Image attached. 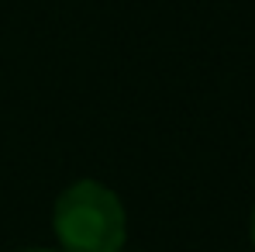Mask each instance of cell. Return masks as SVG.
Wrapping results in <instances>:
<instances>
[{
    "mask_svg": "<svg viewBox=\"0 0 255 252\" xmlns=\"http://www.w3.org/2000/svg\"><path fill=\"white\" fill-rule=\"evenodd\" d=\"M21 252H62V249H21Z\"/></svg>",
    "mask_w": 255,
    "mask_h": 252,
    "instance_id": "obj_3",
    "label": "cell"
},
{
    "mask_svg": "<svg viewBox=\"0 0 255 252\" xmlns=\"http://www.w3.org/2000/svg\"><path fill=\"white\" fill-rule=\"evenodd\" d=\"M52 232L62 252H121L128 239L125 204L100 180H76L52 208Z\"/></svg>",
    "mask_w": 255,
    "mask_h": 252,
    "instance_id": "obj_1",
    "label": "cell"
},
{
    "mask_svg": "<svg viewBox=\"0 0 255 252\" xmlns=\"http://www.w3.org/2000/svg\"><path fill=\"white\" fill-rule=\"evenodd\" d=\"M249 239H252V246H255V208H252V218H249Z\"/></svg>",
    "mask_w": 255,
    "mask_h": 252,
    "instance_id": "obj_2",
    "label": "cell"
}]
</instances>
